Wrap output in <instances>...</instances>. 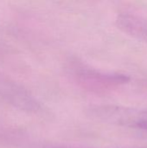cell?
Wrapping results in <instances>:
<instances>
[{
    "instance_id": "6da1fadb",
    "label": "cell",
    "mask_w": 147,
    "mask_h": 148,
    "mask_svg": "<svg viewBox=\"0 0 147 148\" xmlns=\"http://www.w3.org/2000/svg\"><path fill=\"white\" fill-rule=\"evenodd\" d=\"M94 114L113 124L147 132V110L114 106L98 107Z\"/></svg>"
}]
</instances>
